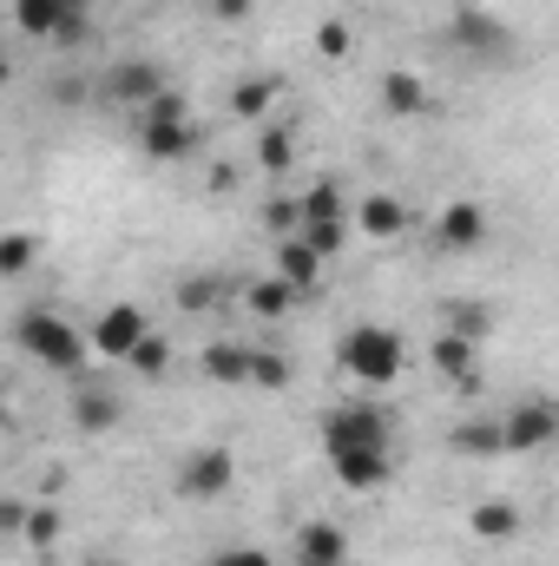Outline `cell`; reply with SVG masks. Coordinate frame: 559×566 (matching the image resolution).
<instances>
[{
  "label": "cell",
  "mask_w": 559,
  "mask_h": 566,
  "mask_svg": "<svg viewBox=\"0 0 559 566\" xmlns=\"http://www.w3.org/2000/svg\"><path fill=\"white\" fill-rule=\"evenodd\" d=\"M13 343H20V356H33L40 369H53L66 382H80L86 363H93V329H80L60 310H20L13 316Z\"/></svg>",
  "instance_id": "6da1fadb"
},
{
  "label": "cell",
  "mask_w": 559,
  "mask_h": 566,
  "mask_svg": "<svg viewBox=\"0 0 559 566\" xmlns=\"http://www.w3.org/2000/svg\"><path fill=\"white\" fill-rule=\"evenodd\" d=\"M336 363H342V376L356 382V389H395L402 382V369H409V343H402V329H389V323H356L349 336H342V349H336Z\"/></svg>",
  "instance_id": "7a4b0ae2"
},
{
  "label": "cell",
  "mask_w": 559,
  "mask_h": 566,
  "mask_svg": "<svg viewBox=\"0 0 559 566\" xmlns=\"http://www.w3.org/2000/svg\"><path fill=\"white\" fill-rule=\"evenodd\" d=\"M316 441H323V461H329V454H389V448H395V422H389L382 402L356 396V402H336V409L323 416Z\"/></svg>",
  "instance_id": "3957f363"
},
{
  "label": "cell",
  "mask_w": 559,
  "mask_h": 566,
  "mask_svg": "<svg viewBox=\"0 0 559 566\" xmlns=\"http://www.w3.org/2000/svg\"><path fill=\"white\" fill-rule=\"evenodd\" d=\"M198 145H204V126H198V113H191V99H184L178 86L139 113V151H145V158L178 165V158H191Z\"/></svg>",
  "instance_id": "277c9868"
},
{
  "label": "cell",
  "mask_w": 559,
  "mask_h": 566,
  "mask_svg": "<svg viewBox=\"0 0 559 566\" xmlns=\"http://www.w3.org/2000/svg\"><path fill=\"white\" fill-rule=\"evenodd\" d=\"M231 488H238V454H231L224 441L191 448V454L178 461V474H171V494L191 501V507H211V501H224Z\"/></svg>",
  "instance_id": "5b68a950"
},
{
  "label": "cell",
  "mask_w": 559,
  "mask_h": 566,
  "mask_svg": "<svg viewBox=\"0 0 559 566\" xmlns=\"http://www.w3.org/2000/svg\"><path fill=\"white\" fill-rule=\"evenodd\" d=\"M165 93H171V73H165L158 60H119V66H106V80H99V99L126 106L133 119H139L151 99H165Z\"/></svg>",
  "instance_id": "8992f818"
},
{
  "label": "cell",
  "mask_w": 559,
  "mask_h": 566,
  "mask_svg": "<svg viewBox=\"0 0 559 566\" xmlns=\"http://www.w3.org/2000/svg\"><path fill=\"white\" fill-rule=\"evenodd\" d=\"M13 33L20 40H46V46H80L93 33V20L66 13L60 0H13Z\"/></svg>",
  "instance_id": "52a82bcc"
},
{
  "label": "cell",
  "mask_w": 559,
  "mask_h": 566,
  "mask_svg": "<svg viewBox=\"0 0 559 566\" xmlns=\"http://www.w3.org/2000/svg\"><path fill=\"white\" fill-rule=\"evenodd\" d=\"M447 40H454L461 53H474V60H507V53H514V27H507L500 13H487V7H454Z\"/></svg>",
  "instance_id": "ba28073f"
},
{
  "label": "cell",
  "mask_w": 559,
  "mask_h": 566,
  "mask_svg": "<svg viewBox=\"0 0 559 566\" xmlns=\"http://www.w3.org/2000/svg\"><path fill=\"white\" fill-rule=\"evenodd\" d=\"M145 336H151V316H145L139 303H106L99 323H93V356H106V363H133V349H139Z\"/></svg>",
  "instance_id": "9c48e42d"
},
{
  "label": "cell",
  "mask_w": 559,
  "mask_h": 566,
  "mask_svg": "<svg viewBox=\"0 0 559 566\" xmlns=\"http://www.w3.org/2000/svg\"><path fill=\"white\" fill-rule=\"evenodd\" d=\"M500 428H507V454H540V448L559 441V409L534 396V402H514V409L500 416Z\"/></svg>",
  "instance_id": "30bf717a"
},
{
  "label": "cell",
  "mask_w": 559,
  "mask_h": 566,
  "mask_svg": "<svg viewBox=\"0 0 559 566\" xmlns=\"http://www.w3.org/2000/svg\"><path fill=\"white\" fill-rule=\"evenodd\" d=\"M434 244L454 251V258L481 251V244H487V205H481V198H454V205H441V218H434Z\"/></svg>",
  "instance_id": "8fae6325"
},
{
  "label": "cell",
  "mask_w": 559,
  "mask_h": 566,
  "mask_svg": "<svg viewBox=\"0 0 559 566\" xmlns=\"http://www.w3.org/2000/svg\"><path fill=\"white\" fill-rule=\"evenodd\" d=\"M428 363H434V376H447L454 389H481V343L474 336H454V329H441L434 343H428Z\"/></svg>",
  "instance_id": "7c38bea8"
},
{
  "label": "cell",
  "mask_w": 559,
  "mask_h": 566,
  "mask_svg": "<svg viewBox=\"0 0 559 566\" xmlns=\"http://www.w3.org/2000/svg\"><path fill=\"white\" fill-rule=\"evenodd\" d=\"M126 422V396L113 389V382H73V428L80 434H106V428Z\"/></svg>",
  "instance_id": "4fadbf2b"
},
{
  "label": "cell",
  "mask_w": 559,
  "mask_h": 566,
  "mask_svg": "<svg viewBox=\"0 0 559 566\" xmlns=\"http://www.w3.org/2000/svg\"><path fill=\"white\" fill-rule=\"evenodd\" d=\"M277 99H283V80L257 66V73H244V80L231 86V119H238V126H271Z\"/></svg>",
  "instance_id": "5bb4252c"
},
{
  "label": "cell",
  "mask_w": 559,
  "mask_h": 566,
  "mask_svg": "<svg viewBox=\"0 0 559 566\" xmlns=\"http://www.w3.org/2000/svg\"><path fill=\"white\" fill-rule=\"evenodd\" d=\"M467 534H474L481 547H514V541L527 534V514H520L514 501H474V507H467Z\"/></svg>",
  "instance_id": "9a60e30c"
},
{
  "label": "cell",
  "mask_w": 559,
  "mask_h": 566,
  "mask_svg": "<svg viewBox=\"0 0 559 566\" xmlns=\"http://www.w3.org/2000/svg\"><path fill=\"white\" fill-rule=\"evenodd\" d=\"M296 566H349V534L336 521H303L296 527Z\"/></svg>",
  "instance_id": "2e32d148"
},
{
  "label": "cell",
  "mask_w": 559,
  "mask_h": 566,
  "mask_svg": "<svg viewBox=\"0 0 559 566\" xmlns=\"http://www.w3.org/2000/svg\"><path fill=\"white\" fill-rule=\"evenodd\" d=\"M329 474H336L349 494H376V488H389V474H395V448H389V454H329Z\"/></svg>",
  "instance_id": "e0dca14e"
},
{
  "label": "cell",
  "mask_w": 559,
  "mask_h": 566,
  "mask_svg": "<svg viewBox=\"0 0 559 566\" xmlns=\"http://www.w3.org/2000/svg\"><path fill=\"white\" fill-rule=\"evenodd\" d=\"M356 224H362L376 244H395V238L409 231V205H402L395 191H369V198L356 205Z\"/></svg>",
  "instance_id": "ac0fdd59"
},
{
  "label": "cell",
  "mask_w": 559,
  "mask_h": 566,
  "mask_svg": "<svg viewBox=\"0 0 559 566\" xmlns=\"http://www.w3.org/2000/svg\"><path fill=\"white\" fill-rule=\"evenodd\" d=\"M434 106V93H428V80L409 73V66H389L382 73V113H395V119H421Z\"/></svg>",
  "instance_id": "d6986e66"
},
{
  "label": "cell",
  "mask_w": 559,
  "mask_h": 566,
  "mask_svg": "<svg viewBox=\"0 0 559 566\" xmlns=\"http://www.w3.org/2000/svg\"><path fill=\"white\" fill-rule=\"evenodd\" d=\"M447 454H461V461H494V454H507V428L500 422H454L447 428Z\"/></svg>",
  "instance_id": "ffe728a7"
},
{
  "label": "cell",
  "mask_w": 559,
  "mask_h": 566,
  "mask_svg": "<svg viewBox=\"0 0 559 566\" xmlns=\"http://www.w3.org/2000/svg\"><path fill=\"white\" fill-rule=\"evenodd\" d=\"M323 264H329V258H316L303 238H283V244H277V277L289 283L296 296H309V290L323 283Z\"/></svg>",
  "instance_id": "44dd1931"
},
{
  "label": "cell",
  "mask_w": 559,
  "mask_h": 566,
  "mask_svg": "<svg viewBox=\"0 0 559 566\" xmlns=\"http://www.w3.org/2000/svg\"><path fill=\"white\" fill-rule=\"evenodd\" d=\"M204 376L218 389H251V349L244 343H204Z\"/></svg>",
  "instance_id": "7402d4cb"
},
{
  "label": "cell",
  "mask_w": 559,
  "mask_h": 566,
  "mask_svg": "<svg viewBox=\"0 0 559 566\" xmlns=\"http://www.w3.org/2000/svg\"><path fill=\"white\" fill-rule=\"evenodd\" d=\"M244 303H251V316H264V323H277V316H289V303H296V290L283 277H257L244 283Z\"/></svg>",
  "instance_id": "603a6c76"
},
{
  "label": "cell",
  "mask_w": 559,
  "mask_h": 566,
  "mask_svg": "<svg viewBox=\"0 0 559 566\" xmlns=\"http://www.w3.org/2000/svg\"><path fill=\"white\" fill-rule=\"evenodd\" d=\"M336 218H349V211H342V185H336V178L303 185V224H336Z\"/></svg>",
  "instance_id": "cb8c5ba5"
},
{
  "label": "cell",
  "mask_w": 559,
  "mask_h": 566,
  "mask_svg": "<svg viewBox=\"0 0 559 566\" xmlns=\"http://www.w3.org/2000/svg\"><path fill=\"white\" fill-rule=\"evenodd\" d=\"M289 376H296V369H289V356H283V349H264V343L251 349V389L277 396V389H289Z\"/></svg>",
  "instance_id": "d4e9b609"
},
{
  "label": "cell",
  "mask_w": 559,
  "mask_h": 566,
  "mask_svg": "<svg viewBox=\"0 0 559 566\" xmlns=\"http://www.w3.org/2000/svg\"><path fill=\"white\" fill-rule=\"evenodd\" d=\"M289 158H296V139H289V126H257V165L264 171H289Z\"/></svg>",
  "instance_id": "484cf974"
},
{
  "label": "cell",
  "mask_w": 559,
  "mask_h": 566,
  "mask_svg": "<svg viewBox=\"0 0 559 566\" xmlns=\"http://www.w3.org/2000/svg\"><path fill=\"white\" fill-rule=\"evenodd\" d=\"M126 369H133V376H139V382H158V376H165V369H171V343H165V336H158V329H151V336H145L139 349H133V363H126Z\"/></svg>",
  "instance_id": "4316f807"
},
{
  "label": "cell",
  "mask_w": 559,
  "mask_h": 566,
  "mask_svg": "<svg viewBox=\"0 0 559 566\" xmlns=\"http://www.w3.org/2000/svg\"><path fill=\"white\" fill-rule=\"evenodd\" d=\"M447 329H454V336H474V343H487V329H494V310H487V303H447Z\"/></svg>",
  "instance_id": "83f0119b"
},
{
  "label": "cell",
  "mask_w": 559,
  "mask_h": 566,
  "mask_svg": "<svg viewBox=\"0 0 559 566\" xmlns=\"http://www.w3.org/2000/svg\"><path fill=\"white\" fill-rule=\"evenodd\" d=\"M60 527H66V521H60V507H33V514H27V534H20V547L46 554V547L60 541Z\"/></svg>",
  "instance_id": "f1b7e54d"
},
{
  "label": "cell",
  "mask_w": 559,
  "mask_h": 566,
  "mask_svg": "<svg viewBox=\"0 0 559 566\" xmlns=\"http://www.w3.org/2000/svg\"><path fill=\"white\" fill-rule=\"evenodd\" d=\"M218 296H224V277H204V271H198V277L178 283V310H191V316H198V310H218Z\"/></svg>",
  "instance_id": "f546056e"
},
{
  "label": "cell",
  "mask_w": 559,
  "mask_h": 566,
  "mask_svg": "<svg viewBox=\"0 0 559 566\" xmlns=\"http://www.w3.org/2000/svg\"><path fill=\"white\" fill-rule=\"evenodd\" d=\"M296 238H303V244H309L316 258H336V251L349 244V218H336V224H303Z\"/></svg>",
  "instance_id": "4dcf8cb0"
},
{
  "label": "cell",
  "mask_w": 559,
  "mask_h": 566,
  "mask_svg": "<svg viewBox=\"0 0 559 566\" xmlns=\"http://www.w3.org/2000/svg\"><path fill=\"white\" fill-rule=\"evenodd\" d=\"M264 224L277 231V244L296 238V231H303V198H271V205H264Z\"/></svg>",
  "instance_id": "1f68e13d"
},
{
  "label": "cell",
  "mask_w": 559,
  "mask_h": 566,
  "mask_svg": "<svg viewBox=\"0 0 559 566\" xmlns=\"http://www.w3.org/2000/svg\"><path fill=\"white\" fill-rule=\"evenodd\" d=\"M204 566H277V560H271L264 547H251V541H231V547H218Z\"/></svg>",
  "instance_id": "d6a6232c"
},
{
  "label": "cell",
  "mask_w": 559,
  "mask_h": 566,
  "mask_svg": "<svg viewBox=\"0 0 559 566\" xmlns=\"http://www.w3.org/2000/svg\"><path fill=\"white\" fill-rule=\"evenodd\" d=\"M27 264H33V238H27V231H7V244H0V271L20 277Z\"/></svg>",
  "instance_id": "836d02e7"
},
{
  "label": "cell",
  "mask_w": 559,
  "mask_h": 566,
  "mask_svg": "<svg viewBox=\"0 0 559 566\" xmlns=\"http://www.w3.org/2000/svg\"><path fill=\"white\" fill-rule=\"evenodd\" d=\"M316 53H323V60H342V53H349V27H342V20H323V27H316Z\"/></svg>",
  "instance_id": "e575fe53"
},
{
  "label": "cell",
  "mask_w": 559,
  "mask_h": 566,
  "mask_svg": "<svg viewBox=\"0 0 559 566\" xmlns=\"http://www.w3.org/2000/svg\"><path fill=\"white\" fill-rule=\"evenodd\" d=\"M211 20H224V27H244V20H251V0H211Z\"/></svg>",
  "instance_id": "d590c367"
},
{
  "label": "cell",
  "mask_w": 559,
  "mask_h": 566,
  "mask_svg": "<svg viewBox=\"0 0 559 566\" xmlns=\"http://www.w3.org/2000/svg\"><path fill=\"white\" fill-rule=\"evenodd\" d=\"M60 7H66V13H86V20H93V0H60Z\"/></svg>",
  "instance_id": "8d00e7d4"
},
{
  "label": "cell",
  "mask_w": 559,
  "mask_h": 566,
  "mask_svg": "<svg viewBox=\"0 0 559 566\" xmlns=\"http://www.w3.org/2000/svg\"><path fill=\"white\" fill-rule=\"evenodd\" d=\"M80 566H119V560H80Z\"/></svg>",
  "instance_id": "74e56055"
}]
</instances>
